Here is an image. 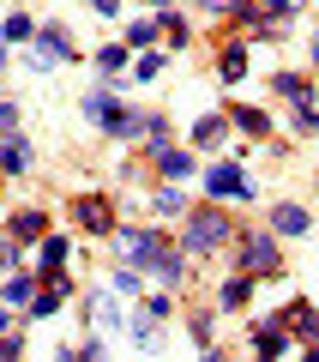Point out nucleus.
I'll return each instance as SVG.
<instances>
[{"label":"nucleus","instance_id":"18","mask_svg":"<svg viewBox=\"0 0 319 362\" xmlns=\"http://www.w3.org/2000/svg\"><path fill=\"white\" fill-rule=\"evenodd\" d=\"M223 302H229V308H241V302H247V278H229V284H223Z\"/></svg>","mask_w":319,"mask_h":362},{"label":"nucleus","instance_id":"15","mask_svg":"<svg viewBox=\"0 0 319 362\" xmlns=\"http://www.w3.org/2000/svg\"><path fill=\"white\" fill-rule=\"evenodd\" d=\"M277 90H283V97H295V103H307V85H301L295 73H283V78H277Z\"/></svg>","mask_w":319,"mask_h":362},{"label":"nucleus","instance_id":"3","mask_svg":"<svg viewBox=\"0 0 319 362\" xmlns=\"http://www.w3.org/2000/svg\"><path fill=\"white\" fill-rule=\"evenodd\" d=\"M241 266L247 272H277V247H271V235H253V242H247Z\"/></svg>","mask_w":319,"mask_h":362},{"label":"nucleus","instance_id":"1","mask_svg":"<svg viewBox=\"0 0 319 362\" xmlns=\"http://www.w3.org/2000/svg\"><path fill=\"white\" fill-rule=\"evenodd\" d=\"M223 235H229V218H217V211H199V218L187 223V247H193V254L223 247Z\"/></svg>","mask_w":319,"mask_h":362},{"label":"nucleus","instance_id":"14","mask_svg":"<svg viewBox=\"0 0 319 362\" xmlns=\"http://www.w3.org/2000/svg\"><path fill=\"white\" fill-rule=\"evenodd\" d=\"M6 169H30V145H25V139L6 145Z\"/></svg>","mask_w":319,"mask_h":362},{"label":"nucleus","instance_id":"5","mask_svg":"<svg viewBox=\"0 0 319 362\" xmlns=\"http://www.w3.org/2000/svg\"><path fill=\"white\" fill-rule=\"evenodd\" d=\"M85 115L97 121V127H115V115H121V109L109 103V97H102V90H90V97H85Z\"/></svg>","mask_w":319,"mask_h":362},{"label":"nucleus","instance_id":"12","mask_svg":"<svg viewBox=\"0 0 319 362\" xmlns=\"http://www.w3.org/2000/svg\"><path fill=\"white\" fill-rule=\"evenodd\" d=\"M13 230H18V235H42L49 223H42V211H18V218H13Z\"/></svg>","mask_w":319,"mask_h":362},{"label":"nucleus","instance_id":"7","mask_svg":"<svg viewBox=\"0 0 319 362\" xmlns=\"http://www.w3.org/2000/svg\"><path fill=\"white\" fill-rule=\"evenodd\" d=\"M271 223H277L283 235H301V230H307V211H301V206H277V211H271Z\"/></svg>","mask_w":319,"mask_h":362},{"label":"nucleus","instance_id":"24","mask_svg":"<svg viewBox=\"0 0 319 362\" xmlns=\"http://www.w3.org/2000/svg\"><path fill=\"white\" fill-rule=\"evenodd\" d=\"M18 127V109H6V103H0V133H13Z\"/></svg>","mask_w":319,"mask_h":362},{"label":"nucleus","instance_id":"21","mask_svg":"<svg viewBox=\"0 0 319 362\" xmlns=\"http://www.w3.org/2000/svg\"><path fill=\"white\" fill-rule=\"evenodd\" d=\"M157 211H163V218H181L187 206H181V194H157Z\"/></svg>","mask_w":319,"mask_h":362},{"label":"nucleus","instance_id":"6","mask_svg":"<svg viewBox=\"0 0 319 362\" xmlns=\"http://www.w3.org/2000/svg\"><path fill=\"white\" fill-rule=\"evenodd\" d=\"M283 320H289V326H295L301 338H313V332H319V314L307 308V302H289V314H283Z\"/></svg>","mask_w":319,"mask_h":362},{"label":"nucleus","instance_id":"16","mask_svg":"<svg viewBox=\"0 0 319 362\" xmlns=\"http://www.w3.org/2000/svg\"><path fill=\"white\" fill-rule=\"evenodd\" d=\"M30 30H37V25H30V18H25V13H13V18H6V37H13V42H25V37H30Z\"/></svg>","mask_w":319,"mask_h":362},{"label":"nucleus","instance_id":"8","mask_svg":"<svg viewBox=\"0 0 319 362\" xmlns=\"http://www.w3.org/2000/svg\"><path fill=\"white\" fill-rule=\"evenodd\" d=\"M78 218L85 230H109V199H78Z\"/></svg>","mask_w":319,"mask_h":362},{"label":"nucleus","instance_id":"28","mask_svg":"<svg viewBox=\"0 0 319 362\" xmlns=\"http://www.w3.org/2000/svg\"><path fill=\"white\" fill-rule=\"evenodd\" d=\"M313 61H319V37H313Z\"/></svg>","mask_w":319,"mask_h":362},{"label":"nucleus","instance_id":"10","mask_svg":"<svg viewBox=\"0 0 319 362\" xmlns=\"http://www.w3.org/2000/svg\"><path fill=\"white\" fill-rule=\"evenodd\" d=\"M253 344L265 350V356H277V350H283V326H259V332H253Z\"/></svg>","mask_w":319,"mask_h":362},{"label":"nucleus","instance_id":"2","mask_svg":"<svg viewBox=\"0 0 319 362\" xmlns=\"http://www.w3.org/2000/svg\"><path fill=\"white\" fill-rule=\"evenodd\" d=\"M157 254H163V242H157V235H145V230H121V259H127V266H151Z\"/></svg>","mask_w":319,"mask_h":362},{"label":"nucleus","instance_id":"17","mask_svg":"<svg viewBox=\"0 0 319 362\" xmlns=\"http://www.w3.org/2000/svg\"><path fill=\"white\" fill-rule=\"evenodd\" d=\"M241 73H247V54L229 49V54H223V78H241Z\"/></svg>","mask_w":319,"mask_h":362},{"label":"nucleus","instance_id":"19","mask_svg":"<svg viewBox=\"0 0 319 362\" xmlns=\"http://www.w3.org/2000/svg\"><path fill=\"white\" fill-rule=\"evenodd\" d=\"M235 121H241L247 133H265V115H259V109H235Z\"/></svg>","mask_w":319,"mask_h":362},{"label":"nucleus","instance_id":"23","mask_svg":"<svg viewBox=\"0 0 319 362\" xmlns=\"http://www.w3.org/2000/svg\"><path fill=\"white\" fill-rule=\"evenodd\" d=\"M18 259V247H13V235H0V266H13Z\"/></svg>","mask_w":319,"mask_h":362},{"label":"nucleus","instance_id":"27","mask_svg":"<svg viewBox=\"0 0 319 362\" xmlns=\"http://www.w3.org/2000/svg\"><path fill=\"white\" fill-rule=\"evenodd\" d=\"M0 338H6V314H0Z\"/></svg>","mask_w":319,"mask_h":362},{"label":"nucleus","instance_id":"13","mask_svg":"<svg viewBox=\"0 0 319 362\" xmlns=\"http://www.w3.org/2000/svg\"><path fill=\"white\" fill-rule=\"evenodd\" d=\"M97 66H102V73H109V78H115L121 66H127V49H102V54H97Z\"/></svg>","mask_w":319,"mask_h":362},{"label":"nucleus","instance_id":"9","mask_svg":"<svg viewBox=\"0 0 319 362\" xmlns=\"http://www.w3.org/2000/svg\"><path fill=\"white\" fill-rule=\"evenodd\" d=\"M157 169H163L169 181H181V175H193V157L187 151H163V157H157Z\"/></svg>","mask_w":319,"mask_h":362},{"label":"nucleus","instance_id":"20","mask_svg":"<svg viewBox=\"0 0 319 362\" xmlns=\"http://www.w3.org/2000/svg\"><path fill=\"white\" fill-rule=\"evenodd\" d=\"M61 259H66V242H49V247H42V266H49V272H61Z\"/></svg>","mask_w":319,"mask_h":362},{"label":"nucleus","instance_id":"25","mask_svg":"<svg viewBox=\"0 0 319 362\" xmlns=\"http://www.w3.org/2000/svg\"><path fill=\"white\" fill-rule=\"evenodd\" d=\"M199 6L205 13H223V6H235V0H199Z\"/></svg>","mask_w":319,"mask_h":362},{"label":"nucleus","instance_id":"4","mask_svg":"<svg viewBox=\"0 0 319 362\" xmlns=\"http://www.w3.org/2000/svg\"><path fill=\"white\" fill-rule=\"evenodd\" d=\"M205 181H211V194H217V199L223 194H247V181H241V169H235V163H217Z\"/></svg>","mask_w":319,"mask_h":362},{"label":"nucleus","instance_id":"22","mask_svg":"<svg viewBox=\"0 0 319 362\" xmlns=\"http://www.w3.org/2000/svg\"><path fill=\"white\" fill-rule=\"evenodd\" d=\"M6 302H30V278H13L6 284Z\"/></svg>","mask_w":319,"mask_h":362},{"label":"nucleus","instance_id":"26","mask_svg":"<svg viewBox=\"0 0 319 362\" xmlns=\"http://www.w3.org/2000/svg\"><path fill=\"white\" fill-rule=\"evenodd\" d=\"M90 6H97V13H115V0H90Z\"/></svg>","mask_w":319,"mask_h":362},{"label":"nucleus","instance_id":"11","mask_svg":"<svg viewBox=\"0 0 319 362\" xmlns=\"http://www.w3.org/2000/svg\"><path fill=\"white\" fill-rule=\"evenodd\" d=\"M193 139H199V145H223V121H217V115H205V121H199V133H193Z\"/></svg>","mask_w":319,"mask_h":362}]
</instances>
